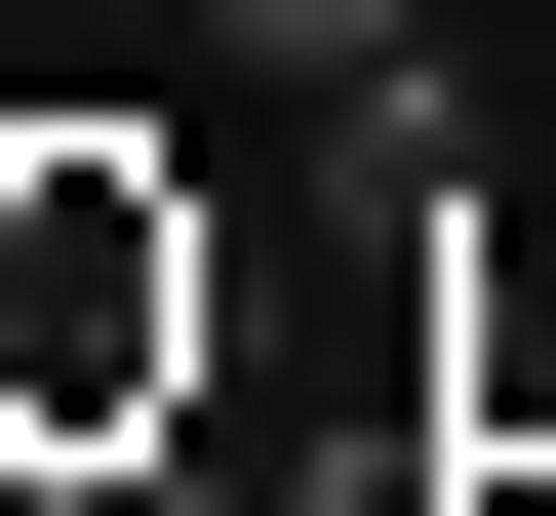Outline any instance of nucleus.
I'll return each instance as SVG.
<instances>
[{
    "instance_id": "f257e3e1",
    "label": "nucleus",
    "mask_w": 556,
    "mask_h": 516,
    "mask_svg": "<svg viewBox=\"0 0 556 516\" xmlns=\"http://www.w3.org/2000/svg\"><path fill=\"white\" fill-rule=\"evenodd\" d=\"M239 398V199L160 119H0V477H160Z\"/></svg>"
},
{
    "instance_id": "f03ea898",
    "label": "nucleus",
    "mask_w": 556,
    "mask_h": 516,
    "mask_svg": "<svg viewBox=\"0 0 556 516\" xmlns=\"http://www.w3.org/2000/svg\"><path fill=\"white\" fill-rule=\"evenodd\" d=\"M438 477H556V199L438 239Z\"/></svg>"
},
{
    "instance_id": "7ed1b4c3",
    "label": "nucleus",
    "mask_w": 556,
    "mask_h": 516,
    "mask_svg": "<svg viewBox=\"0 0 556 516\" xmlns=\"http://www.w3.org/2000/svg\"><path fill=\"white\" fill-rule=\"evenodd\" d=\"M199 40H239V80H397L438 0H199Z\"/></svg>"
}]
</instances>
